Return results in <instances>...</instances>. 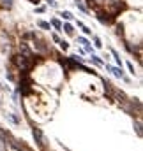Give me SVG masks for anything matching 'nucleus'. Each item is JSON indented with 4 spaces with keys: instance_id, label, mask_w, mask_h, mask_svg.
<instances>
[{
    "instance_id": "ddd939ff",
    "label": "nucleus",
    "mask_w": 143,
    "mask_h": 151,
    "mask_svg": "<svg viewBox=\"0 0 143 151\" xmlns=\"http://www.w3.org/2000/svg\"><path fill=\"white\" fill-rule=\"evenodd\" d=\"M80 28H81V30H83V33H87V35H90V33H92V30H90L88 26H85V25H83V26H80Z\"/></svg>"
},
{
    "instance_id": "a211bd4d",
    "label": "nucleus",
    "mask_w": 143,
    "mask_h": 151,
    "mask_svg": "<svg viewBox=\"0 0 143 151\" xmlns=\"http://www.w3.org/2000/svg\"><path fill=\"white\" fill-rule=\"evenodd\" d=\"M28 2H30V4H34V5H37V4H39L41 0H28Z\"/></svg>"
},
{
    "instance_id": "20e7f679",
    "label": "nucleus",
    "mask_w": 143,
    "mask_h": 151,
    "mask_svg": "<svg viewBox=\"0 0 143 151\" xmlns=\"http://www.w3.org/2000/svg\"><path fill=\"white\" fill-rule=\"evenodd\" d=\"M62 28H64V32H65L67 35H73V33H74V28H73V25H71V23H64V25H62Z\"/></svg>"
},
{
    "instance_id": "dca6fc26",
    "label": "nucleus",
    "mask_w": 143,
    "mask_h": 151,
    "mask_svg": "<svg viewBox=\"0 0 143 151\" xmlns=\"http://www.w3.org/2000/svg\"><path fill=\"white\" fill-rule=\"evenodd\" d=\"M127 67H129V70H131V74H134V67H133V63H131V62L127 63Z\"/></svg>"
},
{
    "instance_id": "f8f14e48",
    "label": "nucleus",
    "mask_w": 143,
    "mask_h": 151,
    "mask_svg": "<svg viewBox=\"0 0 143 151\" xmlns=\"http://www.w3.org/2000/svg\"><path fill=\"white\" fill-rule=\"evenodd\" d=\"M2 2H4V4H2L4 7H7V9H11V7H12V0H2Z\"/></svg>"
},
{
    "instance_id": "7ed1b4c3",
    "label": "nucleus",
    "mask_w": 143,
    "mask_h": 151,
    "mask_svg": "<svg viewBox=\"0 0 143 151\" xmlns=\"http://www.w3.org/2000/svg\"><path fill=\"white\" fill-rule=\"evenodd\" d=\"M34 135L37 137L39 146H41V148H44V139H42V134H41V130H39V128H34Z\"/></svg>"
},
{
    "instance_id": "39448f33",
    "label": "nucleus",
    "mask_w": 143,
    "mask_h": 151,
    "mask_svg": "<svg viewBox=\"0 0 143 151\" xmlns=\"http://www.w3.org/2000/svg\"><path fill=\"white\" fill-rule=\"evenodd\" d=\"M37 26H39V28H42V30H51V25H50L48 21H42V19H39V21H37Z\"/></svg>"
},
{
    "instance_id": "9b49d317",
    "label": "nucleus",
    "mask_w": 143,
    "mask_h": 151,
    "mask_svg": "<svg viewBox=\"0 0 143 151\" xmlns=\"http://www.w3.org/2000/svg\"><path fill=\"white\" fill-rule=\"evenodd\" d=\"M92 62H94V63H97V65H103V60H101L99 56H96V55H92Z\"/></svg>"
},
{
    "instance_id": "6ab92c4d",
    "label": "nucleus",
    "mask_w": 143,
    "mask_h": 151,
    "mask_svg": "<svg viewBox=\"0 0 143 151\" xmlns=\"http://www.w3.org/2000/svg\"><path fill=\"white\" fill-rule=\"evenodd\" d=\"M74 2H83V0H74Z\"/></svg>"
},
{
    "instance_id": "4468645a",
    "label": "nucleus",
    "mask_w": 143,
    "mask_h": 151,
    "mask_svg": "<svg viewBox=\"0 0 143 151\" xmlns=\"http://www.w3.org/2000/svg\"><path fill=\"white\" fill-rule=\"evenodd\" d=\"M94 44H96V47H103V44H101V39H99V37H94Z\"/></svg>"
},
{
    "instance_id": "f3484780",
    "label": "nucleus",
    "mask_w": 143,
    "mask_h": 151,
    "mask_svg": "<svg viewBox=\"0 0 143 151\" xmlns=\"http://www.w3.org/2000/svg\"><path fill=\"white\" fill-rule=\"evenodd\" d=\"M48 4H50L51 7H57V0H48Z\"/></svg>"
},
{
    "instance_id": "9d476101",
    "label": "nucleus",
    "mask_w": 143,
    "mask_h": 151,
    "mask_svg": "<svg viewBox=\"0 0 143 151\" xmlns=\"http://www.w3.org/2000/svg\"><path fill=\"white\" fill-rule=\"evenodd\" d=\"M58 44H60V47H62L64 51H65V49H69V42H67V40H60Z\"/></svg>"
},
{
    "instance_id": "f257e3e1",
    "label": "nucleus",
    "mask_w": 143,
    "mask_h": 151,
    "mask_svg": "<svg viewBox=\"0 0 143 151\" xmlns=\"http://www.w3.org/2000/svg\"><path fill=\"white\" fill-rule=\"evenodd\" d=\"M16 63H18V67H21V69H30V62H28V58L27 56H16Z\"/></svg>"
},
{
    "instance_id": "423d86ee",
    "label": "nucleus",
    "mask_w": 143,
    "mask_h": 151,
    "mask_svg": "<svg viewBox=\"0 0 143 151\" xmlns=\"http://www.w3.org/2000/svg\"><path fill=\"white\" fill-rule=\"evenodd\" d=\"M106 69H108L110 72H113L115 76H119V77H122V69H119V67H110V65H106Z\"/></svg>"
},
{
    "instance_id": "1a4fd4ad",
    "label": "nucleus",
    "mask_w": 143,
    "mask_h": 151,
    "mask_svg": "<svg viewBox=\"0 0 143 151\" xmlns=\"http://www.w3.org/2000/svg\"><path fill=\"white\" fill-rule=\"evenodd\" d=\"M60 16H62L64 19H73V14H71L69 11H62V12H60Z\"/></svg>"
},
{
    "instance_id": "6e6552de",
    "label": "nucleus",
    "mask_w": 143,
    "mask_h": 151,
    "mask_svg": "<svg viewBox=\"0 0 143 151\" xmlns=\"http://www.w3.org/2000/svg\"><path fill=\"white\" fill-rule=\"evenodd\" d=\"M50 25H51V26H55V28H57V30H62V23H60V21H58V19H57V18H53V19H51V23H50Z\"/></svg>"
},
{
    "instance_id": "2eb2a0df",
    "label": "nucleus",
    "mask_w": 143,
    "mask_h": 151,
    "mask_svg": "<svg viewBox=\"0 0 143 151\" xmlns=\"http://www.w3.org/2000/svg\"><path fill=\"white\" fill-rule=\"evenodd\" d=\"M35 11H37V12H39V14H42V12H44V11H46V7H37V9H35Z\"/></svg>"
},
{
    "instance_id": "0eeeda50",
    "label": "nucleus",
    "mask_w": 143,
    "mask_h": 151,
    "mask_svg": "<svg viewBox=\"0 0 143 151\" xmlns=\"http://www.w3.org/2000/svg\"><path fill=\"white\" fill-rule=\"evenodd\" d=\"M78 42H80V44H81V46H85V49H88V51H90V49H92V47H90V46H88V40H87V39H85V37H78Z\"/></svg>"
},
{
    "instance_id": "f03ea898",
    "label": "nucleus",
    "mask_w": 143,
    "mask_h": 151,
    "mask_svg": "<svg viewBox=\"0 0 143 151\" xmlns=\"http://www.w3.org/2000/svg\"><path fill=\"white\" fill-rule=\"evenodd\" d=\"M97 19H99L103 25H108V23H111V18H110L108 14H104V12H97Z\"/></svg>"
}]
</instances>
